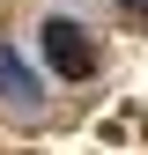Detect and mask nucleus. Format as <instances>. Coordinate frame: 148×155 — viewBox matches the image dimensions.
I'll use <instances>...</instances> for the list:
<instances>
[{
    "instance_id": "obj_1",
    "label": "nucleus",
    "mask_w": 148,
    "mask_h": 155,
    "mask_svg": "<svg viewBox=\"0 0 148 155\" xmlns=\"http://www.w3.org/2000/svg\"><path fill=\"white\" fill-rule=\"evenodd\" d=\"M37 45H45V67L59 74V81H89V74H96V37L82 22H67V15H52V22L37 30Z\"/></svg>"
},
{
    "instance_id": "obj_2",
    "label": "nucleus",
    "mask_w": 148,
    "mask_h": 155,
    "mask_svg": "<svg viewBox=\"0 0 148 155\" xmlns=\"http://www.w3.org/2000/svg\"><path fill=\"white\" fill-rule=\"evenodd\" d=\"M0 96L8 104H37V74L15 59V45H0Z\"/></svg>"
},
{
    "instance_id": "obj_3",
    "label": "nucleus",
    "mask_w": 148,
    "mask_h": 155,
    "mask_svg": "<svg viewBox=\"0 0 148 155\" xmlns=\"http://www.w3.org/2000/svg\"><path fill=\"white\" fill-rule=\"evenodd\" d=\"M119 8H126V15H133V22H148V0H119Z\"/></svg>"
}]
</instances>
